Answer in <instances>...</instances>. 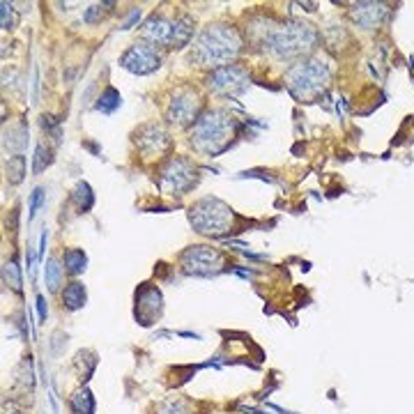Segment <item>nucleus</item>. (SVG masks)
<instances>
[{
    "instance_id": "1",
    "label": "nucleus",
    "mask_w": 414,
    "mask_h": 414,
    "mask_svg": "<svg viewBox=\"0 0 414 414\" xmlns=\"http://www.w3.org/2000/svg\"><path fill=\"white\" fill-rule=\"evenodd\" d=\"M242 49V37L233 25H209L202 30V35L196 42L193 49V58L205 67H226L231 65V60L240 54Z\"/></svg>"
},
{
    "instance_id": "2",
    "label": "nucleus",
    "mask_w": 414,
    "mask_h": 414,
    "mask_svg": "<svg viewBox=\"0 0 414 414\" xmlns=\"http://www.w3.org/2000/svg\"><path fill=\"white\" fill-rule=\"evenodd\" d=\"M235 120L233 116H228L226 111H207L196 120L191 131V140L196 150L205 154H219L231 145V140L235 136Z\"/></svg>"
},
{
    "instance_id": "3",
    "label": "nucleus",
    "mask_w": 414,
    "mask_h": 414,
    "mask_svg": "<svg viewBox=\"0 0 414 414\" xmlns=\"http://www.w3.org/2000/svg\"><path fill=\"white\" fill-rule=\"evenodd\" d=\"M315 42H318V32L313 30V25L302 23V21H288L274 30H267L265 35L267 49L276 58L302 56L308 49L315 47Z\"/></svg>"
},
{
    "instance_id": "4",
    "label": "nucleus",
    "mask_w": 414,
    "mask_h": 414,
    "mask_svg": "<svg viewBox=\"0 0 414 414\" xmlns=\"http://www.w3.org/2000/svg\"><path fill=\"white\" fill-rule=\"evenodd\" d=\"M233 209L219 198H202L189 209V221L198 233L226 235L233 228Z\"/></svg>"
},
{
    "instance_id": "5",
    "label": "nucleus",
    "mask_w": 414,
    "mask_h": 414,
    "mask_svg": "<svg viewBox=\"0 0 414 414\" xmlns=\"http://www.w3.org/2000/svg\"><path fill=\"white\" fill-rule=\"evenodd\" d=\"M329 72L320 63H302L290 69L288 74V85L290 92L299 99H308V97L318 95L324 83H327Z\"/></svg>"
},
{
    "instance_id": "6",
    "label": "nucleus",
    "mask_w": 414,
    "mask_h": 414,
    "mask_svg": "<svg viewBox=\"0 0 414 414\" xmlns=\"http://www.w3.org/2000/svg\"><path fill=\"white\" fill-rule=\"evenodd\" d=\"M196 184V166L187 159H171L159 173V187L166 193H184Z\"/></svg>"
},
{
    "instance_id": "7",
    "label": "nucleus",
    "mask_w": 414,
    "mask_h": 414,
    "mask_svg": "<svg viewBox=\"0 0 414 414\" xmlns=\"http://www.w3.org/2000/svg\"><path fill=\"white\" fill-rule=\"evenodd\" d=\"M221 265H224L221 253L209 249V246H189L182 253V267L187 274L209 276V274H217Z\"/></svg>"
},
{
    "instance_id": "8",
    "label": "nucleus",
    "mask_w": 414,
    "mask_h": 414,
    "mask_svg": "<svg viewBox=\"0 0 414 414\" xmlns=\"http://www.w3.org/2000/svg\"><path fill=\"white\" fill-rule=\"evenodd\" d=\"M207 85L219 95H240L249 85V74L237 65H226L209 74Z\"/></svg>"
},
{
    "instance_id": "9",
    "label": "nucleus",
    "mask_w": 414,
    "mask_h": 414,
    "mask_svg": "<svg viewBox=\"0 0 414 414\" xmlns=\"http://www.w3.org/2000/svg\"><path fill=\"white\" fill-rule=\"evenodd\" d=\"M159 54H157V49L152 44H134L125 56L120 58V65L127 69L131 74H150L154 72L157 67H159Z\"/></svg>"
},
{
    "instance_id": "10",
    "label": "nucleus",
    "mask_w": 414,
    "mask_h": 414,
    "mask_svg": "<svg viewBox=\"0 0 414 414\" xmlns=\"http://www.w3.org/2000/svg\"><path fill=\"white\" fill-rule=\"evenodd\" d=\"M200 111V97L193 90H178L173 97L171 106H169V120L178 127H187L191 122L198 120Z\"/></svg>"
},
{
    "instance_id": "11",
    "label": "nucleus",
    "mask_w": 414,
    "mask_h": 414,
    "mask_svg": "<svg viewBox=\"0 0 414 414\" xmlns=\"http://www.w3.org/2000/svg\"><path fill=\"white\" fill-rule=\"evenodd\" d=\"M143 37L152 47H171L173 44V21H166L162 16H152L143 25Z\"/></svg>"
},
{
    "instance_id": "12",
    "label": "nucleus",
    "mask_w": 414,
    "mask_h": 414,
    "mask_svg": "<svg viewBox=\"0 0 414 414\" xmlns=\"http://www.w3.org/2000/svg\"><path fill=\"white\" fill-rule=\"evenodd\" d=\"M136 143H138L140 150H143V152L154 154V152L166 150V145H169V134H166L159 125H145L136 134Z\"/></svg>"
},
{
    "instance_id": "13",
    "label": "nucleus",
    "mask_w": 414,
    "mask_h": 414,
    "mask_svg": "<svg viewBox=\"0 0 414 414\" xmlns=\"http://www.w3.org/2000/svg\"><path fill=\"white\" fill-rule=\"evenodd\" d=\"M145 311H150V318H157L162 311V293L157 288H143L136 295V318L143 322Z\"/></svg>"
},
{
    "instance_id": "14",
    "label": "nucleus",
    "mask_w": 414,
    "mask_h": 414,
    "mask_svg": "<svg viewBox=\"0 0 414 414\" xmlns=\"http://www.w3.org/2000/svg\"><path fill=\"white\" fill-rule=\"evenodd\" d=\"M191 35H193V23L189 16H182V19L173 21V44L171 47H175V49L184 47V44L191 39Z\"/></svg>"
},
{
    "instance_id": "15",
    "label": "nucleus",
    "mask_w": 414,
    "mask_h": 414,
    "mask_svg": "<svg viewBox=\"0 0 414 414\" xmlns=\"http://www.w3.org/2000/svg\"><path fill=\"white\" fill-rule=\"evenodd\" d=\"M63 299H65L67 308L76 311V308H81L85 304V288L81 284H69L63 293Z\"/></svg>"
},
{
    "instance_id": "16",
    "label": "nucleus",
    "mask_w": 414,
    "mask_h": 414,
    "mask_svg": "<svg viewBox=\"0 0 414 414\" xmlns=\"http://www.w3.org/2000/svg\"><path fill=\"white\" fill-rule=\"evenodd\" d=\"M72 410L74 414H92L95 412V398L87 389H81L72 396Z\"/></svg>"
},
{
    "instance_id": "17",
    "label": "nucleus",
    "mask_w": 414,
    "mask_h": 414,
    "mask_svg": "<svg viewBox=\"0 0 414 414\" xmlns=\"http://www.w3.org/2000/svg\"><path fill=\"white\" fill-rule=\"evenodd\" d=\"M122 104V97L120 92L116 90V87H106V90L102 92L99 97V102H97V111H102V113H113L118 106Z\"/></svg>"
},
{
    "instance_id": "18",
    "label": "nucleus",
    "mask_w": 414,
    "mask_h": 414,
    "mask_svg": "<svg viewBox=\"0 0 414 414\" xmlns=\"http://www.w3.org/2000/svg\"><path fill=\"white\" fill-rule=\"evenodd\" d=\"M63 260H65L67 272H72V274H81V272L85 269V265H87V258H85V253L81 249H69Z\"/></svg>"
},
{
    "instance_id": "19",
    "label": "nucleus",
    "mask_w": 414,
    "mask_h": 414,
    "mask_svg": "<svg viewBox=\"0 0 414 414\" xmlns=\"http://www.w3.org/2000/svg\"><path fill=\"white\" fill-rule=\"evenodd\" d=\"M74 202L78 205V209H90L92 202H95V196H92V189L87 187L85 182H78L76 189H74Z\"/></svg>"
},
{
    "instance_id": "20",
    "label": "nucleus",
    "mask_w": 414,
    "mask_h": 414,
    "mask_svg": "<svg viewBox=\"0 0 414 414\" xmlns=\"http://www.w3.org/2000/svg\"><path fill=\"white\" fill-rule=\"evenodd\" d=\"M47 286H49V290H58V286H60V279H63V267L58 265V260L56 258H51L49 262H47Z\"/></svg>"
},
{
    "instance_id": "21",
    "label": "nucleus",
    "mask_w": 414,
    "mask_h": 414,
    "mask_svg": "<svg viewBox=\"0 0 414 414\" xmlns=\"http://www.w3.org/2000/svg\"><path fill=\"white\" fill-rule=\"evenodd\" d=\"M51 164V152L44 145H37V150H35V162H32V171L35 173H42L47 166Z\"/></svg>"
},
{
    "instance_id": "22",
    "label": "nucleus",
    "mask_w": 414,
    "mask_h": 414,
    "mask_svg": "<svg viewBox=\"0 0 414 414\" xmlns=\"http://www.w3.org/2000/svg\"><path fill=\"white\" fill-rule=\"evenodd\" d=\"M23 171H25V162H23V157H12L10 164H7V173L12 175V182H21Z\"/></svg>"
},
{
    "instance_id": "23",
    "label": "nucleus",
    "mask_w": 414,
    "mask_h": 414,
    "mask_svg": "<svg viewBox=\"0 0 414 414\" xmlns=\"http://www.w3.org/2000/svg\"><path fill=\"white\" fill-rule=\"evenodd\" d=\"M5 281L10 284L14 290H21V276H19V267H16V262L10 260L5 265Z\"/></svg>"
},
{
    "instance_id": "24",
    "label": "nucleus",
    "mask_w": 414,
    "mask_h": 414,
    "mask_svg": "<svg viewBox=\"0 0 414 414\" xmlns=\"http://www.w3.org/2000/svg\"><path fill=\"white\" fill-rule=\"evenodd\" d=\"M159 414H189V410L182 401H171L159 410Z\"/></svg>"
},
{
    "instance_id": "25",
    "label": "nucleus",
    "mask_w": 414,
    "mask_h": 414,
    "mask_svg": "<svg viewBox=\"0 0 414 414\" xmlns=\"http://www.w3.org/2000/svg\"><path fill=\"white\" fill-rule=\"evenodd\" d=\"M3 28L12 30L14 28V14H12V5L3 3Z\"/></svg>"
},
{
    "instance_id": "26",
    "label": "nucleus",
    "mask_w": 414,
    "mask_h": 414,
    "mask_svg": "<svg viewBox=\"0 0 414 414\" xmlns=\"http://www.w3.org/2000/svg\"><path fill=\"white\" fill-rule=\"evenodd\" d=\"M42 198H44V191L42 189H35L32 191V198H30V217L37 214V209L42 205Z\"/></svg>"
},
{
    "instance_id": "27",
    "label": "nucleus",
    "mask_w": 414,
    "mask_h": 414,
    "mask_svg": "<svg viewBox=\"0 0 414 414\" xmlns=\"http://www.w3.org/2000/svg\"><path fill=\"white\" fill-rule=\"evenodd\" d=\"M99 14H102V5H95V7H90V10L85 12V21H87V23H92Z\"/></svg>"
},
{
    "instance_id": "28",
    "label": "nucleus",
    "mask_w": 414,
    "mask_h": 414,
    "mask_svg": "<svg viewBox=\"0 0 414 414\" xmlns=\"http://www.w3.org/2000/svg\"><path fill=\"white\" fill-rule=\"evenodd\" d=\"M138 19H140V10H134V12H131V16H129V19L125 21V25H122V28H125V30H129L131 25H134Z\"/></svg>"
},
{
    "instance_id": "29",
    "label": "nucleus",
    "mask_w": 414,
    "mask_h": 414,
    "mask_svg": "<svg viewBox=\"0 0 414 414\" xmlns=\"http://www.w3.org/2000/svg\"><path fill=\"white\" fill-rule=\"evenodd\" d=\"M37 311H39V320H47V304H44V297H37Z\"/></svg>"
},
{
    "instance_id": "30",
    "label": "nucleus",
    "mask_w": 414,
    "mask_h": 414,
    "mask_svg": "<svg viewBox=\"0 0 414 414\" xmlns=\"http://www.w3.org/2000/svg\"><path fill=\"white\" fill-rule=\"evenodd\" d=\"M5 414H21L19 410H10V412H5Z\"/></svg>"
}]
</instances>
